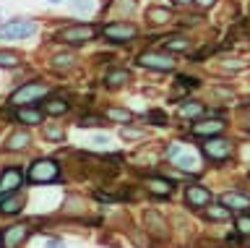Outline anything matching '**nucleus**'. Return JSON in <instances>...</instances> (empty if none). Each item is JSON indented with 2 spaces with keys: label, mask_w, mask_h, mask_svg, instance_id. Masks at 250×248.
<instances>
[{
  "label": "nucleus",
  "mask_w": 250,
  "mask_h": 248,
  "mask_svg": "<svg viewBox=\"0 0 250 248\" xmlns=\"http://www.w3.org/2000/svg\"><path fill=\"white\" fill-rule=\"evenodd\" d=\"M37 32V24L31 19H13L0 26V40H26Z\"/></svg>",
  "instance_id": "f257e3e1"
},
{
  "label": "nucleus",
  "mask_w": 250,
  "mask_h": 248,
  "mask_svg": "<svg viewBox=\"0 0 250 248\" xmlns=\"http://www.w3.org/2000/svg\"><path fill=\"white\" fill-rule=\"evenodd\" d=\"M47 91H50V89H47L44 84H37V81L23 84L19 91H13V94H11V105H16V107H29V105H34L37 99H42Z\"/></svg>",
  "instance_id": "f03ea898"
},
{
  "label": "nucleus",
  "mask_w": 250,
  "mask_h": 248,
  "mask_svg": "<svg viewBox=\"0 0 250 248\" xmlns=\"http://www.w3.org/2000/svg\"><path fill=\"white\" fill-rule=\"evenodd\" d=\"M29 178L34 183H52L60 178V167L55 159H37L29 170Z\"/></svg>",
  "instance_id": "7ed1b4c3"
},
{
  "label": "nucleus",
  "mask_w": 250,
  "mask_h": 248,
  "mask_svg": "<svg viewBox=\"0 0 250 248\" xmlns=\"http://www.w3.org/2000/svg\"><path fill=\"white\" fill-rule=\"evenodd\" d=\"M94 34H97V29H94V26H89V24H76V26L60 29L58 40L65 42V45H83V42L94 40Z\"/></svg>",
  "instance_id": "20e7f679"
},
{
  "label": "nucleus",
  "mask_w": 250,
  "mask_h": 248,
  "mask_svg": "<svg viewBox=\"0 0 250 248\" xmlns=\"http://www.w3.org/2000/svg\"><path fill=\"white\" fill-rule=\"evenodd\" d=\"M102 34L107 37L109 42H133L138 37V29L133 24H125V21H112L102 29Z\"/></svg>",
  "instance_id": "39448f33"
},
{
  "label": "nucleus",
  "mask_w": 250,
  "mask_h": 248,
  "mask_svg": "<svg viewBox=\"0 0 250 248\" xmlns=\"http://www.w3.org/2000/svg\"><path fill=\"white\" fill-rule=\"evenodd\" d=\"M138 63L144 68H151V71H172V68H175L172 55H167V52H154V50L144 52V55L138 58Z\"/></svg>",
  "instance_id": "423d86ee"
},
{
  "label": "nucleus",
  "mask_w": 250,
  "mask_h": 248,
  "mask_svg": "<svg viewBox=\"0 0 250 248\" xmlns=\"http://www.w3.org/2000/svg\"><path fill=\"white\" fill-rule=\"evenodd\" d=\"M203 154H206L211 162H224L232 154V144L227 141V138L214 136V138H208V141L203 144Z\"/></svg>",
  "instance_id": "0eeeda50"
},
{
  "label": "nucleus",
  "mask_w": 250,
  "mask_h": 248,
  "mask_svg": "<svg viewBox=\"0 0 250 248\" xmlns=\"http://www.w3.org/2000/svg\"><path fill=\"white\" fill-rule=\"evenodd\" d=\"M23 183V173L19 167H8L0 173V196H11V193H16L21 188Z\"/></svg>",
  "instance_id": "6e6552de"
},
{
  "label": "nucleus",
  "mask_w": 250,
  "mask_h": 248,
  "mask_svg": "<svg viewBox=\"0 0 250 248\" xmlns=\"http://www.w3.org/2000/svg\"><path fill=\"white\" fill-rule=\"evenodd\" d=\"M26 235H29L26 225H11V227H5L3 235H0V246L3 248H19V243H23Z\"/></svg>",
  "instance_id": "1a4fd4ad"
},
{
  "label": "nucleus",
  "mask_w": 250,
  "mask_h": 248,
  "mask_svg": "<svg viewBox=\"0 0 250 248\" xmlns=\"http://www.w3.org/2000/svg\"><path fill=\"white\" fill-rule=\"evenodd\" d=\"M211 201V191L203 188V185H188L185 188V204L193 206V209H203L208 206Z\"/></svg>",
  "instance_id": "9d476101"
},
{
  "label": "nucleus",
  "mask_w": 250,
  "mask_h": 248,
  "mask_svg": "<svg viewBox=\"0 0 250 248\" xmlns=\"http://www.w3.org/2000/svg\"><path fill=\"white\" fill-rule=\"evenodd\" d=\"M222 131H224V123L216 120V118L198 120V123H193V126H190V134L193 136H208V138H214V136L222 134Z\"/></svg>",
  "instance_id": "9b49d317"
},
{
  "label": "nucleus",
  "mask_w": 250,
  "mask_h": 248,
  "mask_svg": "<svg viewBox=\"0 0 250 248\" xmlns=\"http://www.w3.org/2000/svg\"><path fill=\"white\" fill-rule=\"evenodd\" d=\"M144 225H146V232H151L154 238H167V220L156 212H146L144 214Z\"/></svg>",
  "instance_id": "f8f14e48"
},
{
  "label": "nucleus",
  "mask_w": 250,
  "mask_h": 248,
  "mask_svg": "<svg viewBox=\"0 0 250 248\" xmlns=\"http://www.w3.org/2000/svg\"><path fill=\"white\" fill-rule=\"evenodd\" d=\"M222 204L229 209H234V212H245V209L250 206V196H245V193H237V191H229L222 196Z\"/></svg>",
  "instance_id": "ddd939ff"
},
{
  "label": "nucleus",
  "mask_w": 250,
  "mask_h": 248,
  "mask_svg": "<svg viewBox=\"0 0 250 248\" xmlns=\"http://www.w3.org/2000/svg\"><path fill=\"white\" fill-rule=\"evenodd\" d=\"M16 120H21V123H26V126H37V123H42L44 120V113L42 110H37V107H19L16 110Z\"/></svg>",
  "instance_id": "4468645a"
},
{
  "label": "nucleus",
  "mask_w": 250,
  "mask_h": 248,
  "mask_svg": "<svg viewBox=\"0 0 250 248\" xmlns=\"http://www.w3.org/2000/svg\"><path fill=\"white\" fill-rule=\"evenodd\" d=\"M23 209V196L21 193H11V196L0 199V214H16Z\"/></svg>",
  "instance_id": "2eb2a0df"
},
{
  "label": "nucleus",
  "mask_w": 250,
  "mask_h": 248,
  "mask_svg": "<svg viewBox=\"0 0 250 248\" xmlns=\"http://www.w3.org/2000/svg\"><path fill=\"white\" fill-rule=\"evenodd\" d=\"M29 141H31L29 131H13V134L8 136V141H5V152H19V149H23V146H29Z\"/></svg>",
  "instance_id": "dca6fc26"
},
{
  "label": "nucleus",
  "mask_w": 250,
  "mask_h": 248,
  "mask_svg": "<svg viewBox=\"0 0 250 248\" xmlns=\"http://www.w3.org/2000/svg\"><path fill=\"white\" fill-rule=\"evenodd\" d=\"M146 188L154 193V196H169L172 193V183L167 178H146Z\"/></svg>",
  "instance_id": "f3484780"
},
{
  "label": "nucleus",
  "mask_w": 250,
  "mask_h": 248,
  "mask_svg": "<svg viewBox=\"0 0 250 248\" xmlns=\"http://www.w3.org/2000/svg\"><path fill=\"white\" fill-rule=\"evenodd\" d=\"M175 165H177L180 170H188V173H198V170H201V162H198V157H195L193 152H183V154L175 159Z\"/></svg>",
  "instance_id": "a211bd4d"
},
{
  "label": "nucleus",
  "mask_w": 250,
  "mask_h": 248,
  "mask_svg": "<svg viewBox=\"0 0 250 248\" xmlns=\"http://www.w3.org/2000/svg\"><path fill=\"white\" fill-rule=\"evenodd\" d=\"M203 217L214 220V222H222V220H229V209L224 204H208V206H203Z\"/></svg>",
  "instance_id": "6ab92c4d"
},
{
  "label": "nucleus",
  "mask_w": 250,
  "mask_h": 248,
  "mask_svg": "<svg viewBox=\"0 0 250 248\" xmlns=\"http://www.w3.org/2000/svg\"><path fill=\"white\" fill-rule=\"evenodd\" d=\"M201 115H206V107L201 102H183L180 105V118H201Z\"/></svg>",
  "instance_id": "aec40b11"
},
{
  "label": "nucleus",
  "mask_w": 250,
  "mask_h": 248,
  "mask_svg": "<svg viewBox=\"0 0 250 248\" xmlns=\"http://www.w3.org/2000/svg\"><path fill=\"white\" fill-rule=\"evenodd\" d=\"M190 47V40H185V37H169V40H164V50L167 52H185Z\"/></svg>",
  "instance_id": "412c9836"
},
{
  "label": "nucleus",
  "mask_w": 250,
  "mask_h": 248,
  "mask_svg": "<svg viewBox=\"0 0 250 248\" xmlns=\"http://www.w3.org/2000/svg\"><path fill=\"white\" fill-rule=\"evenodd\" d=\"M42 113H47V115H62V113H68V102H65V99H47V102L42 105Z\"/></svg>",
  "instance_id": "4be33fe9"
},
{
  "label": "nucleus",
  "mask_w": 250,
  "mask_h": 248,
  "mask_svg": "<svg viewBox=\"0 0 250 248\" xmlns=\"http://www.w3.org/2000/svg\"><path fill=\"white\" fill-rule=\"evenodd\" d=\"M107 118L109 120H117V123H130L133 120V113L130 110H123V107H107Z\"/></svg>",
  "instance_id": "5701e85b"
},
{
  "label": "nucleus",
  "mask_w": 250,
  "mask_h": 248,
  "mask_svg": "<svg viewBox=\"0 0 250 248\" xmlns=\"http://www.w3.org/2000/svg\"><path fill=\"white\" fill-rule=\"evenodd\" d=\"M21 63V55L13 50H0V68H16Z\"/></svg>",
  "instance_id": "b1692460"
},
{
  "label": "nucleus",
  "mask_w": 250,
  "mask_h": 248,
  "mask_svg": "<svg viewBox=\"0 0 250 248\" xmlns=\"http://www.w3.org/2000/svg\"><path fill=\"white\" fill-rule=\"evenodd\" d=\"M148 19H151L154 24H167V21L172 19V13L167 8H151L148 11Z\"/></svg>",
  "instance_id": "393cba45"
},
{
  "label": "nucleus",
  "mask_w": 250,
  "mask_h": 248,
  "mask_svg": "<svg viewBox=\"0 0 250 248\" xmlns=\"http://www.w3.org/2000/svg\"><path fill=\"white\" fill-rule=\"evenodd\" d=\"M104 118H99V115H81V120H78V126L81 128H94V126H102Z\"/></svg>",
  "instance_id": "a878e982"
},
{
  "label": "nucleus",
  "mask_w": 250,
  "mask_h": 248,
  "mask_svg": "<svg viewBox=\"0 0 250 248\" xmlns=\"http://www.w3.org/2000/svg\"><path fill=\"white\" fill-rule=\"evenodd\" d=\"M109 87H117V84H123V81H128V71H112V73H107V79H104Z\"/></svg>",
  "instance_id": "bb28decb"
},
{
  "label": "nucleus",
  "mask_w": 250,
  "mask_h": 248,
  "mask_svg": "<svg viewBox=\"0 0 250 248\" xmlns=\"http://www.w3.org/2000/svg\"><path fill=\"white\" fill-rule=\"evenodd\" d=\"M234 225H237V232H240V235L250 238V217H248V214H240Z\"/></svg>",
  "instance_id": "cd10ccee"
},
{
  "label": "nucleus",
  "mask_w": 250,
  "mask_h": 248,
  "mask_svg": "<svg viewBox=\"0 0 250 248\" xmlns=\"http://www.w3.org/2000/svg\"><path fill=\"white\" fill-rule=\"evenodd\" d=\"M70 8H73L76 13H89L94 8V3H91V0H73V3H70Z\"/></svg>",
  "instance_id": "c85d7f7f"
},
{
  "label": "nucleus",
  "mask_w": 250,
  "mask_h": 248,
  "mask_svg": "<svg viewBox=\"0 0 250 248\" xmlns=\"http://www.w3.org/2000/svg\"><path fill=\"white\" fill-rule=\"evenodd\" d=\"M44 136L50 138V141H62V136H65V131L58 128V126H50V128H44Z\"/></svg>",
  "instance_id": "c756f323"
},
{
  "label": "nucleus",
  "mask_w": 250,
  "mask_h": 248,
  "mask_svg": "<svg viewBox=\"0 0 250 248\" xmlns=\"http://www.w3.org/2000/svg\"><path fill=\"white\" fill-rule=\"evenodd\" d=\"M148 120H154V126H167V115H164V113H159V110H151V113H148Z\"/></svg>",
  "instance_id": "7c9ffc66"
},
{
  "label": "nucleus",
  "mask_w": 250,
  "mask_h": 248,
  "mask_svg": "<svg viewBox=\"0 0 250 248\" xmlns=\"http://www.w3.org/2000/svg\"><path fill=\"white\" fill-rule=\"evenodd\" d=\"M130 238H133V243H136L138 248H148V243H151V240H148V235L144 238L138 230H133V232H130Z\"/></svg>",
  "instance_id": "2f4dec72"
},
{
  "label": "nucleus",
  "mask_w": 250,
  "mask_h": 248,
  "mask_svg": "<svg viewBox=\"0 0 250 248\" xmlns=\"http://www.w3.org/2000/svg\"><path fill=\"white\" fill-rule=\"evenodd\" d=\"M120 136H123V138H141V136H144V131H141V128H130V126H125V128L120 131Z\"/></svg>",
  "instance_id": "473e14b6"
},
{
  "label": "nucleus",
  "mask_w": 250,
  "mask_h": 248,
  "mask_svg": "<svg viewBox=\"0 0 250 248\" xmlns=\"http://www.w3.org/2000/svg\"><path fill=\"white\" fill-rule=\"evenodd\" d=\"M180 154H183V146H180V144H169V146H167V159L175 162Z\"/></svg>",
  "instance_id": "72a5a7b5"
},
{
  "label": "nucleus",
  "mask_w": 250,
  "mask_h": 248,
  "mask_svg": "<svg viewBox=\"0 0 250 248\" xmlns=\"http://www.w3.org/2000/svg\"><path fill=\"white\" fill-rule=\"evenodd\" d=\"M133 8H136V0H120L117 3V11L120 13H133Z\"/></svg>",
  "instance_id": "f704fd0d"
},
{
  "label": "nucleus",
  "mask_w": 250,
  "mask_h": 248,
  "mask_svg": "<svg viewBox=\"0 0 250 248\" xmlns=\"http://www.w3.org/2000/svg\"><path fill=\"white\" fill-rule=\"evenodd\" d=\"M70 60H73V58H70V55H58V58H55V68H70Z\"/></svg>",
  "instance_id": "c9c22d12"
},
{
  "label": "nucleus",
  "mask_w": 250,
  "mask_h": 248,
  "mask_svg": "<svg viewBox=\"0 0 250 248\" xmlns=\"http://www.w3.org/2000/svg\"><path fill=\"white\" fill-rule=\"evenodd\" d=\"M47 248H65V240H58V238H52L50 243H47Z\"/></svg>",
  "instance_id": "e433bc0d"
},
{
  "label": "nucleus",
  "mask_w": 250,
  "mask_h": 248,
  "mask_svg": "<svg viewBox=\"0 0 250 248\" xmlns=\"http://www.w3.org/2000/svg\"><path fill=\"white\" fill-rule=\"evenodd\" d=\"M94 144L104 146V144H109V138H107V136H94Z\"/></svg>",
  "instance_id": "4c0bfd02"
},
{
  "label": "nucleus",
  "mask_w": 250,
  "mask_h": 248,
  "mask_svg": "<svg viewBox=\"0 0 250 248\" xmlns=\"http://www.w3.org/2000/svg\"><path fill=\"white\" fill-rule=\"evenodd\" d=\"M195 3H198V5H201V8H208V5H211V3H214V0H195Z\"/></svg>",
  "instance_id": "58836bf2"
},
{
  "label": "nucleus",
  "mask_w": 250,
  "mask_h": 248,
  "mask_svg": "<svg viewBox=\"0 0 250 248\" xmlns=\"http://www.w3.org/2000/svg\"><path fill=\"white\" fill-rule=\"evenodd\" d=\"M175 3H177V5H183V3H188V0H175Z\"/></svg>",
  "instance_id": "ea45409f"
},
{
  "label": "nucleus",
  "mask_w": 250,
  "mask_h": 248,
  "mask_svg": "<svg viewBox=\"0 0 250 248\" xmlns=\"http://www.w3.org/2000/svg\"><path fill=\"white\" fill-rule=\"evenodd\" d=\"M248 128H250V115H248Z\"/></svg>",
  "instance_id": "a19ab883"
},
{
  "label": "nucleus",
  "mask_w": 250,
  "mask_h": 248,
  "mask_svg": "<svg viewBox=\"0 0 250 248\" xmlns=\"http://www.w3.org/2000/svg\"><path fill=\"white\" fill-rule=\"evenodd\" d=\"M50 3H60V0H50Z\"/></svg>",
  "instance_id": "79ce46f5"
}]
</instances>
